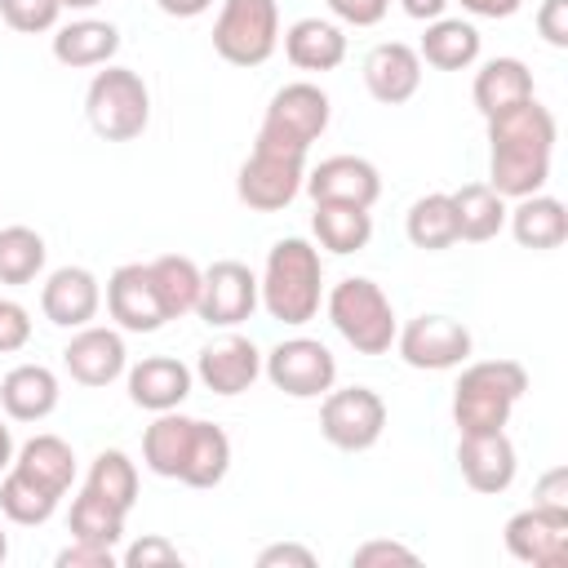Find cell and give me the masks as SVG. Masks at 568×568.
Segmentation results:
<instances>
[{
	"label": "cell",
	"instance_id": "6da1fadb",
	"mask_svg": "<svg viewBox=\"0 0 568 568\" xmlns=\"http://www.w3.org/2000/svg\"><path fill=\"white\" fill-rule=\"evenodd\" d=\"M555 115L528 98L519 106H506L488 115V186L501 200H524L537 195L550 178V151H555Z\"/></svg>",
	"mask_w": 568,
	"mask_h": 568
},
{
	"label": "cell",
	"instance_id": "7a4b0ae2",
	"mask_svg": "<svg viewBox=\"0 0 568 568\" xmlns=\"http://www.w3.org/2000/svg\"><path fill=\"white\" fill-rule=\"evenodd\" d=\"M324 297V262L320 248L302 235L275 240L266 253V271L257 280V302L271 311L280 324H311Z\"/></svg>",
	"mask_w": 568,
	"mask_h": 568
},
{
	"label": "cell",
	"instance_id": "3957f363",
	"mask_svg": "<svg viewBox=\"0 0 568 568\" xmlns=\"http://www.w3.org/2000/svg\"><path fill=\"white\" fill-rule=\"evenodd\" d=\"M528 390V373L515 359H479L466 364L453 386V422L462 435L479 430H506L515 404Z\"/></svg>",
	"mask_w": 568,
	"mask_h": 568
},
{
	"label": "cell",
	"instance_id": "277c9868",
	"mask_svg": "<svg viewBox=\"0 0 568 568\" xmlns=\"http://www.w3.org/2000/svg\"><path fill=\"white\" fill-rule=\"evenodd\" d=\"M328 320L333 328L359 351V355H386L395 346V306L382 293V284L364 280V275H346L328 288Z\"/></svg>",
	"mask_w": 568,
	"mask_h": 568
},
{
	"label": "cell",
	"instance_id": "5b68a950",
	"mask_svg": "<svg viewBox=\"0 0 568 568\" xmlns=\"http://www.w3.org/2000/svg\"><path fill=\"white\" fill-rule=\"evenodd\" d=\"M84 115H89V124H93L98 138H106V142H133V138H142V129L151 120V93H146V84H142L138 71L106 62V71H98L89 80Z\"/></svg>",
	"mask_w": 568,
	"mask_h": 568
},
{
	"label": "cell",
	"instance_id": "8992f818",
	"mask_svg": "<svg viewBox=\"0 0 568 568\" xmlns=\"http://www.w3.org/2000/svg\"><path fill=\"white\" fill-rule=\"evenodd\" d=\"M328 115H333L328 93L320 84H311V80H293V84L275 89V98H271V106L262 115L257 142L293 151V155H306L311 142H320V133L328 129Z\"/></svg>",
	"mask_w": 568,
	"mask_h": 568
},
{
	"label": "cell",
	"instance_id": "52a82bcc",
	"mask_svg": "<svg viewBox=\"0 0 568 568\" xmlns=\"http://www.w3.org/2000/svg\"><path fill=\"white\" fill-rule=\"evenodd\" d=\"M280 44L275 0H222L213 22V49L231 67H262Z\"/></svg>",
	"mask_w": 568,
	"mask_h": 568
},
{
	"label": "cell",
	"instance_id": "ba28073f",
	"mask_svg": "<svg viewBox=\"0 0 568 568\" xmlns=\"http://www.w3.org/2000/svg\"><path fill=\"white\" fill-rule=\"evenodd\" d=\"M302 182H306V155L253 142V155L235 173V195L257 213H280L297 200Z\"/></svg>",
	"mask_w": 568,
	"mask_h": 568
},
{
	"label": "cell",
	"instance_id": "9c48e42d",
	"mask_svg": "<svg viewBox=\"0 0 568 568\" xmlns=\"http://www.w3.org/2000/svg\"><path fill=\"white\" fill-rule=\"evenodd\" d=\"M386 430V404L377 390L368 386H342V390H324L320 404V435L342 448V453H364L382 439Z\"/></svg>",
	"mask_w": 568,
	"mask_h": 568
},
{
	"label": "cell",
	"instance_id": "30bf717a",
	"mask_svg": "<svg viewBox=\"0 0 568 568\" xmlns=\"http://www.w3.org/2000/svg\"><path fill=\"white\" fill-rule=\"evenodd\" d=\"M262 373L271 377L275 390L293 395V399H315V395L333 390V382H337V359H333V351H328L324 342H315V337H288V342H280V346L266 351Z\"/></svg>",
	"mask_w": 568,
	"mask_h": 568
},
{
	"label": "cell",
	"instance_id": "8fae6325",
	"mask_svg": "<svg viewBox=\"0 0 568 568\" xmlns=\"http://www.w3.org/2000/svg\"><path fill=\"white\" fill-rule=\"evenodd\" d=\"M395 346H399V359L408 368L444 373V368L466 364V355H470V328L462 320H448V315H417V320H408L395 333Z\"/></svg>",
	"mask_w": 568,
	"mask_h": 568
},
{
	"label": "cell",
	"instance_id": "7c38bea8",
	"mask_svg": "<svg viewBox=\"0 0 568 568\" xmlns=\"http://www.w3.org/2000/svg\"><path fill=\"white\" fill-rule=\"evenodd\" d=\"M257 306V275L244 266V262H213L204 275H200V302H195V315L209 324V328H235L253 315Z\"/></svg>",
	"mask_w": 568,
	"mask_h": 568
},
{
	"label": "cell",
	"instance_id": "4fadbf2b",
	"mask_svg": "<svg viewBox=\"0 0 568 568\" xmlns=\"http://www.w3.org/2000/svg\"><path fill=\"white\" fill-rule=\"evenodd\" d=\"M106 311L124 333H155L169 324V311L155 293L146 262H124L106 280Z\"/></svg>",
	"mask_w": 568,
	"mask_h": 568
},
{
	"label": "cell",
	"instance_id": "5bb4252c",
	"mask_svg": "<svg viewBox=\"0 0 568 568\" xmlns=\"http://www.w3.org/2000/svg\"><path fill=\"white\" fill-rule=\"evenodd\" d=\"M315 204H355V209H373L382 195V173L364 160V155H328L320 160L306 182Z\"/></svg>",
	"mask_w": 568,
	"mask_h": 568
},
{
	"label": "cell",
	"instance_id": "9a60e30c",
	"mask_svg": "<svg viewBox=\"0 0 568 568\" xmlns=\"http://www.w3.org/2000/svg\"><path fill=\"white\" fill-rule=\"evenodd\" d=\"M506 550L532 568H559L568 559V515L528 506L506 519Z\"/></svg>",
	"mask_w": 568,
	"mask_h": 568
},
{
	"label": "cell",
	"instance_id": "2e32d148",
	"mask_svg": "<svg viewBox=\"0 0 568 568\" xmlns=\"http://www.w3.org/2000/svg\"><path fill=\"white\" fill-rule=\"evenodd\" d=\"M457 466L475 493H506L515 484L519 457L506 430H479V435L457 439Z\"/></svg>",
	"mask_w": 568,
	"mask_h": 568
},
{
	"label": "cell",
	"instance_id": "e0dca14e",
	"mask_svg": "<svg viewBox=\"0 0 568 568\" xmlns=\"http://www.w3.org/2000/svg\"><path fill=\"white\" fill-rule=\"evenodd\" d=\"M62 364L67 373L80 382V386H111L124 364H129V351H124V337L115 328H98V324H84L75 328V337L62 346Z\"/></svg>",
	"mask_w": 568,
	"mask_h": 568
},
{
	"label": "cell",
	"instance_id": "ac0fdd59",
	"mask_svg": "<svg viewBox=\"0 0 568 568\" xmlns=\"http://www.w3.org/2000/svg\"><path fill=\"white\" fill-rule=\"evenodd\" d=\"M102 306L98 275L84 266H58L40 288V311L58 328H84Z\"/></svg>",
	"mask_w": 568,
	"mask_h": 568
},
{
	"label": "cell",
	"instance_id": "d6986e66",
	"mask_svg": "<svg viewBox=\"0 0 568 568\" xmlns=\"http://www.w3.org/2000/svg\"><path fill=\"white\" fill-rule=\"evenodd\" d=\"M195 373L213 395H244L262 373V351L248 337L226 333V337H217L200 351Z\"/></svg>",
	"mask_w": 568,
	"mask_h": 568
},
{
	"label": "cell",
	"instance_id": "ffe728a7",
	"mask_svg": "<svg viewBox=\"0 0 568 568\" xmlns=\"http://www.w3.org/2000/svg\"><path fill=\"white\" fill-rule=\"evenodd\" d=\"M417 84H422V58H417V49H408L399 40H386V44L368 49V58H364V89L377 102L399 106V102H408L417 93Z\"/></svg>",
	"mask_w": 568,
	"mask_h": 568
},
{
	"label": "cell",
	"instance_id": "44dd1931",
	"mask_svg": "<svg viewBox=\"0 0 568 568\" xmlns=\"http://www.w3.org/2000/svg\"><path fill=\"white\" fill-rule=\"evenodd\" d=\"M186 395H191V368L173 355H146L129 368V399L146 413L182 408Z\"/></svg>",
	"mask_w": 568,
	"mask_h": 568
},
{
	"label": "cell",
	"instance_id": "7402d4cb",
	"mask_svg": "<svg viewBox=\"0 0 568 568\" xmlns=\"http://www.w3.org/2000/svg\"><path fill=\"white\" fill-rule=\"evenodd\" d=\"M284 58L297 71H337L346 58V36L328 18H297L284 31Z\"/></svg>",
	"mask_w": 568,
	"mask_h": 568
},
{
	"label": "cell",
	"instance_id": "603a6c76",
	"mask_svg": "<svg viewBox=\"0 0 568 568\" xmlns=\"http://www.w3.org/2000/svg\"><path fill=\"white\" fill-rule=\"evenodd\" d=\"M0 408L13 422H44L58 408V377L44 364H18L0 382Z\"/></svg>",
	"mask_w": 568,
	"mask_h": 568
},
{
	"label": "cell",
	"instance_id": "cb8c5ba5",
	"mask_svg": "<svg viewBox=\"0 0 568 568\" xmlns=\"http://www.w3.org/2000/svg\"><path fill=\"white\" fill-rule=\"evenodd\" d=\"M191 426H195V417H182L178 408L155 413V422L142 435V462H146L151 475L182 479V466H186V453H191Z\"/></svg>",
	"mask_w": 568,
	"mask_h": 568
},
{
	"label": "cell",
	"instance_id": "d4e9b609",
	"mask_svg": "<svg viewBox=\"0 0 568 568\" xmlns=\"http://www.w3.org/2000/svg\"><path fill=\"white\" fill-rule=\"evenodd\" d=\"M120 53V31L98 18H75L53 31V58L62 67H106Z\"/></svg>",
	"mask_w": 568,
	"mask_h": 568
},
{
	"label": "cell",
	"instance_id": "484cf974",
	"mask_svg": "<svg viewBox=\"0 0 568 568\" xmlns=\"http://www.w3.org/2000/svg\"><path fill=\"white\" fill-rule=\"evenodd\" d=\"M470 93H475L479 115L488 120V115H497V111L519 106V102L532 98V71L519 58H493V62H484L475 71V89Z\"/></svg>",
	"mask_w": 568,
	"mask_h": 568
},
{
	"label": "cell",
	"instance_id": "4316f807",
	"mask_svg": "<svg viewBox=\"0 0 568 568\" xmlns=\"http://www.w3.org/2000/svg\"><path fill=\"white\" fill-rule=\"evenodd\" d=\"M506 217H510V231L524 248L546 253V248H559L568 240V213L555 195H541V191L524 195L515 209H506Z\"/></svg>",
	"mask_w": 568,
	"mask_h": 568
},
{
	"label": "cell",
	"instance_id": "83f0119b",
	"mask_svg": "<svg viewBox=\"0 0 568 568\" xmlns=\"http://www.w3.org/2000/svg\"><path fill=\"white\" fill-rule=\"evenodd\" d=\"M417 58L435 71H466L479 58V31L462 18H435V22H426Z\"/></svg>",
	"mask_w": 568,
	"mask_h": 568
},
{
	"label": "cell",
	"instance_id": "f1b7e54d",
	"mask_svg": "<svg viewBox=\"0 0 568 568\" xmlns=\"http://www.w3.org/2000/svg\"><path fill=\"white\" fill-rule=\"evenodd\" d=\"M9 466L22 470L27 479H36L40 488L58 493V497H62V493L71 488V479H75V453H71V444L58 439V435H36V439H27Z\"/></svg>",
	"mask_w": 568,
	"mask_h": 568
},
{
	"label": "cell",
	"instance_id": "f546056e",
	"mask_svg": "<svg viewBox=\"0 0 568 568\" xmlns=\"http://www.w3.org/2000/svg\"><path fill=\"white\" fill-rule=\"evenodd\" d=\"M448 200H453V213H457V240L484 244L506 226V200L488 182H466Z\"/></svg>",
	"mask_w": 568,
	"mask_h": 568
},
{
	"label": "cell",
	"instance_id": "4dcf8cb0",
	"mask_svg": "<svg viewBox=\"0 0 568 568\" xmlns=\"http://www.w3.org/2000/svg\"><path fill=\"white\" fill-rule=\"evenodd\" d=\"M311 231H315L320 248L346 257V253H359L373 240V213L355 209V204H315Z\"/></svg>",
	"mask_w": 568,
	"mask_h": 568
},
{
	"label": "cell",
	"instance_id": "1f68e13d",
	"mask_svg": "<svg viewBox=\"0 0 568 568\" xmlns=\"http://www.w3.org/2000/svg\"><path fill=\"white\" fill-rule=\"evenodd\" d=\"M226 470H231V439H226V430L213 426V422H204V417H195V426H191V453H186V466H182V484L213 488V484L226 479Z\"/></svg>",
	"mask_w": 568,
	"mask_h": 568
},
{
	"label": "cell",
	"instance_id": "d6a6232c",
	"mask_svg": "<svg viewBox=\"0 0 568 568\" xmlns=\"http://www.w3.org/2000/svg\"><path fill=\"white\" fill-rule=\"evenodd\" d=\"M404 231L413 240V248H426V253H439V248H453L457 244V213H453V200L444 191H430L422 200H413L408 217H404Z\"/></svg>",
	"mask_w": 568,
	"mask_h": 568
},
{
	"label": "cell",
	"instance_id": "836d02e7",
	"mask_svg": "<svg viewBox=\"0 0 568 568\" xmlns=\"http://www.w3.org/2000/svg\"><path fill=\"white\" fill-rule=\"evenodd\" d=\"M146 266H151V280H155V293H160L169 320L191 315L195 302H200V275L204 271L191 257H182V253H164V257H155Z\"/></svg>",
	"mask_w": 568,
	"mask_h": 568
},
{
	"label": "cell",
	"instance_id": "e575fe53",
	"mask_svg": "<svg viewBox=\"0 0 568 568\" xmlns=\"http://www.w3.org/2000/svg\"><path fill=\"white\" fill-rule=\"evenodd\" d=\"M84 488L98 493L102 501H111V506H120V510L129 515L133 501H138V466L129 462V453H120V448H102V453L93 457V466H89Z\"/></svg>",
	"mask_w": 568,
	"mask_h": 568
},
{
	"label": "cell",
	"instance_id": "d590c367",
	"mask_svg": "<svg viewBox=\"0 0 568 568\" xmlns=\"http://www.w3.org/2000/svg\"><path fill=\"white\" fill-rule=\"evenodd\" d=\"M58 493H49V488H40L36 479H27L22 470H4V484H0V510H4V519H13V524H22V528H36V524H44V519H53V510H58Z\"/></svg>",
	"mask_w": 568,
	"mask_h": 568
},
{
	"label": "cell",
	"instance_id": "8d00e7d4",
	"mask_svg": "<svg viewBox=\"0 0 568 568\" xmlns=\"http://www.w3.org/2000/svg\"><path fill=\"white\" fill-rule=\"evenodd\" d=\"M67 528H71V537L75 541H93V546H120V537H124V510L120 506H111V501H102L98 493H80L75 501H71V519H67Z\"/></svg>",
	"mask_w": 568,
	"mask_h": 568
},
{
	"label": "cell",
	"instance_id": "74e56055",
	"mask_svg": "<svg viewBox=\"0 0 568 568\" xmlns=\"http://www.w3.org/2000/svg\"><path fill=\"white\" fill-rule=\"evenodd\" d=\"M44 240L31 226H4L0 231V284H31L44 271Z\"/></svg>",
	"mask_w": 568,
	"mask_h": 568
},
{
	"label": "cell",
	"instance_id": "f35d334b",
	"mask_svg": "<svg viewBox=\"0 0 568 568\" xmlns=\"http://www.w3.org/2000/svg\"><path fill=\"white\" fill-rule=\"evenodd\" d=\"M58 13H62L58 0H0V18H4L13 31H22V36L53 31V27H58Z\"/></svg>",
	"mask_w": 568,
	"mask_h": 568
},
{
	"label": "cell",
	"instance_id": "ab89813d",
	"mask_svg": "<svg viewBox=\"0 0 568 568\" xmlns=\"http://www.w3.org/2000/svg\"><path fill=\"white\" fill-rule=\"evenodd\" d=\"M173 564H182L178 546L164 541V537H155V532H146L142 541H133L124 550V568H173Z\"/></svg>",
	"mask_w": 568,
	"mask_h": 568
},
{
	"label": "cell",
	"instance_id": "60d3db41",
	"mask_svg": "<svg viewBox=\"0 0 568 568\" xmlns=\"http://www.w3.org/2000/svg\"><path fill=\"white\" fill-rule=\"evenodd\" d=\"M31 342V315L22 302L0 297V355H13Z\"/></svg>",
	"mask_w": 568,
	"mask_h": 568
},
{
	"label": "cell",
	"instance_id": "b9f144b4",
	"mask_svg": "<svg viewBox=\"0 0 568 568\" xmlns=\"http://www.w3.org/2000/svg\"><path fill=\"white\" fill-rule=\"evenodd\" d=\"M532 506L550 510V515H568V470L555 466L537 479V493H532Z\"/></svg>",
	"mask_w": 568,
	"mask_h": 568
},
{
	"label": "cell",
	"instance_id": "7bdbcfd3",
	"mask_svg": "<svg viewBox=\"0 0 568 568\" xmlns=\"http://www.w3.org/2000/svg\"><path fill=\"white\" fill-rule=\"evenodd\" d=\"M58 568H115V550L111 546H93V541H75L67 550H58Z\"/></svg>",
	"mask_w": 568,
	"mask_h": 568
},
{
	"label": "cell",
	"instance_id": "ee69618b",
	"mask_svg": "<svg viewBox=\"0 0 568 568\" xmlns=\"http://www.w3.org/2000/svg\"><path fill=\"white\" fill-rule=\"evenodd\" d=\"M333 9V18L351 22V27H377L390 9V0H324Z\"/></svg>",
	"mask_w": 568,
	"mask_h": 568
},
{
	"label": "cell",
	"instance_id": "f6af8a7d",
	"mask_svg": "<svg viewBox=\"0 0 568 568\" xmlns=\"http://www.w3.org/2000/svg\"><path fill=\"white\" fill-rule=\"evenodd\" d=\"M537 36L555 49H568V0H546L537 9Z\"/></svg>",
	"mask_w": 568,
	"mask_h": 568
},
{
	"label": "cell",
	"instance_id": "bcb514c9",
	"mask_svg": "<svg viewBox=\"0 0 568 568\" xmlns=\"http://www.w3.org/2000/svg\"><path fill=\"white\" fill-rule=\"evenodd\" d=\"M351 564H359V568H373V564H417V555L408 546H399V541H364L351 555Z\"/></svg>",
	"mask_w": 568,
	"mask_h": 568
},
{
	"label": "cell",
	"instance_id": "7dc6e473",
	"mask_svg": "<svg viewBox=\"0 0 568 568\" xmlns=\"http://www.w3.org/2000/svg\"><path fill=\"white\" fill-rule=\"evenodd\" d=\"M275 564H297V568H315V550L297 546V541H275L257 555V568H275Z\"/></svg>",
	"mask_w": 568,
	"mask_h": 568
},
{
	"label": "cell",
	"instance_id": "c3c4849f",
	"mask_svg": "<svg viewBox=\"0 0 568 568\" xmlns=\"http://www.w3.org/2000/svg\"><path fill=\"white\" fill-rule=\"evenodd\" d=\"M457 4L475 18H510V13H519L524 0H457Z\"/></svg>",
	"mask_w": 568,
	"mask_h": 568
},
{
	"label": "cell",
	"instance_id": "681fc988",
	"mask_svg": "<svg viewBox=\"0 0 568 568\" xmlns=\"http://www.w3.org/2000/svg\"><path fill=\"white\" fill-rule=\"evenodd\" d=\"M399 4H404V13L417 18V22H435V18H444V9H448V0H399Z\"/></svg>",
	"mask_w": 568,
	"mask_h": 568
},
{
	"label": "cell",
	"instance_id": "f907efd6",
	"mask_svg": "<svg viewBox=\"0 0 568 568\" xmlns=\"http://www.w3.org/2000/svg\"><path fill=\"white\" fill-rule=\"evenodd\" d=\"M155 4H160L169 18H200L213 0H155Z\"/></svg>",
	"mask_w": 568,
	"mask_h": 568
},
{
	"label": "cell",
	"instance_id": "816d5d0a",
	"mask_svg": "<svg viewBox=\"0 0 568 568\" xmlns=\"http://www.w3.org/2000/svg\"><path fill=\"white\" fill-rule=\"evenodd\" d=\"M9 462H13V435H9V426L0 417V470H9Z\"/></svg>",
	"mask_w": 568,
	"mask_h": 568
},
{
	"label": "cell",
	"instance_id": "f5cc1de1",
	"mask_svg": "<svg viewBox=\"0 0 568 568\" xmlns=\"http://www.w3.org/2000/svg\"><path fill=\"white\" fill-rule=\"evenodd\" d=\"M58 4H62V9H80V13H84V9H98L102 0H58Z\"/></svg>",
	"mask_w": 568,
	"mask_h": 568
},
{
	"label": "cell",
	"instance_id": "db71d44e",
	"mask_svg": "<svg viewBox=\"0 0 568 568\" xmlns=\"http://www.w3.org/2000/svg\"><path fill=\"white\" fill-rule=\"evenodd\" d=\"M4 555H9V537L0 532V564H4Z\"/></svg>",
	"mask_w": 568,
	"mask_h": 568
}]
</instances>
